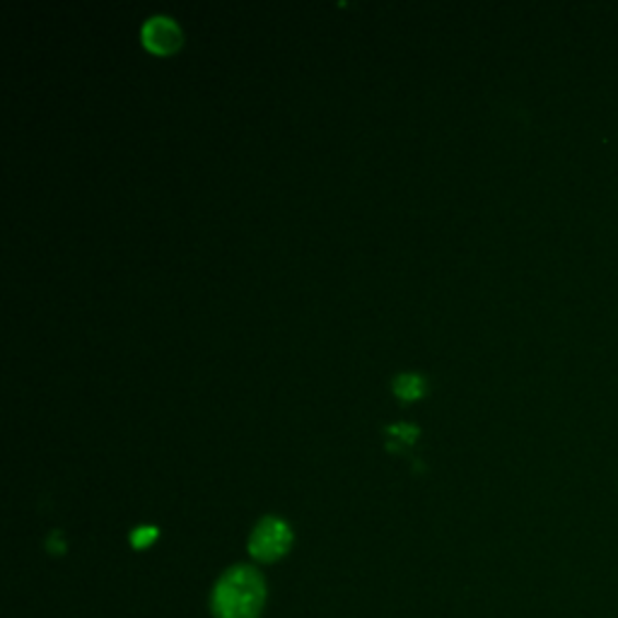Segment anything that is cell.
I'll list each match as a JSON object with an SVG mask.
<instances>
[{
	"mask_svg": "<svg viewBox=\"0 0 618 618\" xmlns=\"http://www.w3.org/2000/svg\"><path fill=\"white\" fill-rule=\"evenodd\" d=\"M423 389H425L423 377L411 375V372H404V375H399V377L394 380V394L399 396V399H404V401L418 399V396L423 394Z\"/></svg>",
	"mask_w": 618,
	"mask_h": 618,
	"instance_id": "cell-4",
	"label": "cell"
},
{
	"mask_svg": "<svg viewBox=\"0 0 618 618\" xmlns=\"http://www.w3.org/2000/svg\"><path fill=\"white\" fill-rule=\"evenodd\" d=\"M264 578L247 565L228 570L213 590L215 618H256L264 609Z\"/></svg>",
	"mask_w": 618,
	"mask_h": 618,
	"instance_id": "cell-1",
	"label": "cell"
},
{
	"mask_svg": "<svg viewBox=\"0 0 618 618\" xmlns=\"http://www.w3.org/2000/svg\"><path fill=\"white\" fill-rule=\"evenodd\" d=\"M389 435L401 438V442H406V445H411V442L418 438V428L416 425H406V423H396V425H389Z\"/></svg>",
	"mask_w": 618,
	"mask_h": 618,
	"instance_id": "cell-6",
	"label": "cell"
},
{
	"mask_svg": "<svg viewBox=\"0 0 618 618\" xmlns=\"http://www.w3.org/2000/svg\"><path fill=\"white\" fill-rule=\"evenodd\" d=\"M290 544H293V534L288 524L281 517H264L252 532L249 551L256 561L271 563L288 551Z\"/></svg>",
	"mask_w": 618,
	"mask_h": 618,
	"instance_id": "cell-2",
	"label": "cell"
},
{
	"mask_svg": "<svg viewBox=\"0 0 618 618\" xmlns=\"http://www.w3.org/2000/svg\"><path fill=\"white\" fill-rule=\"evenodd\" d=\"M158 539V529L155 527H138L131 532V544L133 548H145Z\"/></svg>",
	"mask_w": 618,
	"mask_h": 618,
	"instance_id": "cell-5",
	"label": "cell"
},
{
	"mask_svg": "<svg viewBox=\"0 0 618 618\" xmlns=\"http://www.w3.org/2000/svg\"><path fill=\"white\" fill-rule=\"evenodd\" d=\"M143 44L153 54L167 56L172 51H177L182 46V30L177 22L167 15H153L145 20V25L141 30Z\"/></svg>",
	"mask_w": 618,
	"mask_h": 618,
	"instance_id": "cell-3",
	"label": "cell"
}]
</instances>
